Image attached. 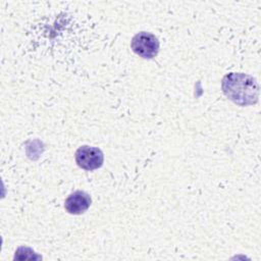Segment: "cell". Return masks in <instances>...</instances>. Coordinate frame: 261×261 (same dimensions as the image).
<instances>
[{
	"label": "cell",
	"mask_w": 261,
	"mask_h": 261,
	"mask_svg": "<svg viewBox=\"0 0 261 261\" xmlns=\"http://www.w3.org/2000/svg\"><path fill=\"white\" fill-rule=\"evenodd\" d=\"M221 89L228 100L242 107L256 104L259 98V85L256 79L243 72L225 74Z\"/></svg>",
	"instance_id": "cell-1"
},
{
	"label": "cell",
	"mask_w": 261,
	"mask_h": 261,
	"mask_svg": "<svg viewBox=\"0 0 261 261\" xmlns=\"http://www.w3.org/2000/svg\"><path fill=\"white\" fill-rule=\"evenodd\" d=\"M159 41L155 35L148 32L136 34L130 41V48L135 54L144 58L152 59L159 52Z\"/></svg>",
	"instance_id": "cell-2"
},
{
	"label": "cell",
	"mask_w": 261,
	"mask_h": 261,
	"mask_svg": "<svg viewBox=\"0 0 261 261\" xmlns=\"http://www.w3.org/2000/svg\"><path fill=\"white\" fill-rule=\"evenodd\" d=\"M74 159L79 167L85 170H95L103 165L104 154L97 147L84 145L75 151Z\"/></svg>",
	"instance_id": "cell-3"
},
{
	"label": "cell",
	"mask_w": 261,
	"mask_h": 261,
	"mask_svg": "<svg viewBox=\"0 0 261 261\" xmlns=\"http://www.w3.org/2000/svg\"><path fill=\"white\" fill-rule=\"evenodd\" d=\"M92 203L90 195L84 191H74L64 202V208L69 214L80 215L85 213Z\"/></svg>",
	"instance_id": "cell-4"
}]
</instances>
